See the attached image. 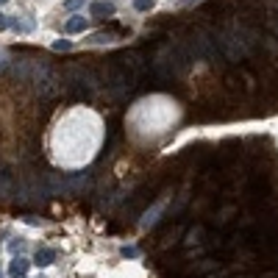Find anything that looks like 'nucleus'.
<instances>
[{"instance_id": "obj_1", "label": "nucleus", "mask_w": 278, "mask_h": 278, "mask_svg": "<svg viewBox=\"0 0 278 278\" xmlns=\"http://www.w3.org/2000/svg\"><path fill=\"white\" fill-rule=\"evenodd\" d=\"M28 267H31V262L22 256H14V262L8 264V276L11 278H25L28 276Z\"/></svg>"}, {"instance_id": "obj_2", "label": "nucleus", "mask_w": 278, "mask_h": 278, "mask_svg": "<svg viewBox=\"0 0 278 278\" xmlns=\"http://www.w3.org/2000/svg\"><path fill=\"white\" fill-rule=\"evenodd\" d=\"M92 17H100V20H103V17H114V6H111V3H106V0H97V3H92Z\"/></svg>"}, {"instance_id": "obj_3", "label": "nucleus", "mask_w": 278, "mask_h": 278, "mask_svg": "<svg viewBox=\"0 0 278 278\" xmlns=\"http://www.w3.org/2000/svg\"><path fill=\"white\" fill-rule=\"evenodd\" d=\"M56 262V250L53 248H39L36 250V264L39 267H48V264Z\"/></svg>"}, {"instance_id": "obj_4", "label": "nucleus", "mask_w": 278, "mask_h": 278, "mask_svg": "<svg viewBox=\"0 0 278 278\" xmlns=\"http://www.w3.org/2000/svg\"><path fill=\"white\" fill-rule=\"evenodd\" d=\"M83 28H86V20H83V17H72V20H67L64 31H67V34H81Z\"/></svg>"}, {"instance_id": "obj_5", "label": "nucleus", "mask_w": 278, "mask_h": 278, "mask_svg": "<svg viewBox=\"0 0 278 278\" xmlns=\"http://www.w3.org/2000/svg\"><path fill=\"white\" fill-rule=\"evenodd\" d=\"M8 25H11L14 31H17V34H28V31L34 28V22H20V20H11Z\"/></svg>"}, {"instance_id": "obj_6", "label": "nucleus", "mask_w": 278, "mask_h": 278, "mask_svg": "<svg viewBox=\"0 0 278 278\" xmlns=\"http://www.w3.org/2000/svg\"><path fill=\"white\" fill-rule=\"evenodd\" d=\"M134 8H137V11H150L153 0H134Z\"/></svg>"}, {"instance_id": "obj_7", "label": "nucleus", "mask_w": 278, "mask_h": 278, "mask_svg": "<svg viewBox=\"0 0 278 278\" xmlns=\"http://www.w3.org/2000/svg\"><path fill=\"white\" fill-rule=\"evenodd\" d=\"M22 248H25V242H22V239H11V242H8V250H11L14 256H17Z\"/></svg>"}, {"instance_id": "obj_8", "label": "nucleus", "mask_w": 278, "mask_h": 278, "mask_svg": "<svg viewBox=\"0 0 278 278\" xmlns=\"http://www.w3.org/2000/svg\"><path fill=\"white\" fill-rule=\"evenodd\" d=\"M53 50H70V39H56L53 42Z\"/></svg>"}, {"instance_id": "obj_9", "label": "nucleus", "mask_w": 278, "mask_h": 278, "mask_svg": "<svg viewBox=\"0 0 278 278\" xmlns=\"http://www.w3.org/2000/svg\"><path fill=\"white\" fill-rule=\"evenodd\" d=\"M120 253H123L125 259H134V256H137V248H128V245H125V248L120 250Z\"/></svg>"}, {"instance_id": "obj_10", "label": "nucleus", "mask_w": 278, "mask_h": 278, "mask_svg": "<svg viewBox=\"0 0 278 278\" xmlns=\"http://www.w3.org/2000/svg\"><path fill=\"white\" fill-rule=\"evenodd\" d=\"M81 3H83V0H67L64 6H67V8H78V6H81Z\"/></svg>"}, {"instance_id": "obj_11", "label": "nucleus", "mask_w": 278, "mask_h": 278, "mask_svg": "<svg viewBox=\"0 0 278 278\" xmlns=\"http://www.w3.org/2000/svg\"><path fill=\"white\" fill-rule=\"evenodd\" d=\"M3 28H8V20H6V14H0V31Z\"/></svg>"}, {"instance_id": "obj_12", "label": "nucleus", "mask_w": 278, "mask_h": 278, "mask_svg": "<svg viewBox=\"0 0 278 278\" xmlns=\"http://www.w3.org/2000/svg\"><path fill=\"white\" fill-rule=\"evenodd\" d=\"M0 3H6V0H0Z\"/></svg>"}, {"instance_id": "obj_13", "label": "nucleus", "mask_w": 278, "mask_h": 278, "mask_svg": "<svg viewBox=\"0 0 278 278\" xmlns=\"http://www.w3.org/2000/svg\"><path fill=\"white\" fill-rule=\"evenodd\" d=\"M0 278H3V273H0Z\"/></svg>"}, {"instance_id": "obj_14", "label": "nucleus", "mask_w": 278, "mask_h": 278, "mask_svg": "<svg viewBox=\"0 0 278 278\" xmlns=\"http://www.w3.org/2000/svg\"><path fill=\"white\" fill-rule=\"evenodd\" d=\"M276 31H278V25H276Z\"/></svg>"}]
</instances>
